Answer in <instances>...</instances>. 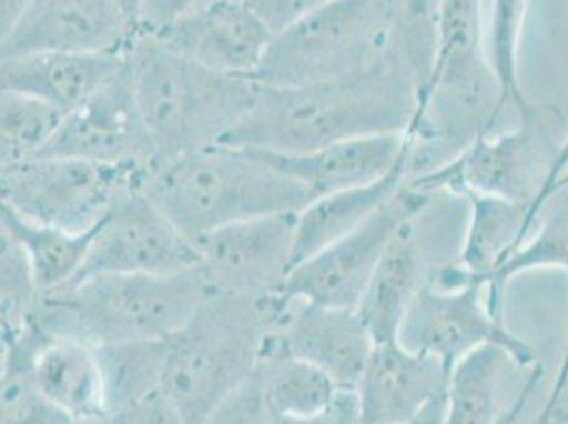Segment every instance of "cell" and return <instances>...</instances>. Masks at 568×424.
I'll return each mask as SVG.
<instances>
[{
  "label": "cell",
  "mask_w": 568,
  "mask_h": 424,
  "mask_svg": "<svg viewBox=\"0 0 568 424\" xmlns=\"http://www.w3.org/2000/svg\"><path fill=\"white\" fill-rule=\"evenodd\" d=\"M418 100L414 77L388 53L361 71L321 83H260L255 104L221 144L293 155L333 142L402 134L418 115Z\"/></svg>",
  "instance_id": "cell-1"
},
{
  "label": "cell",
  "mask_w": 568,
  "mask_h": 424,
  "mask_svg": "<svg viewBox=\"0 0 568 424\" xmlns=\"http://www.w3.org/2000/svg\"><path fill=\"white\" fill-rule=\"evenodd\" d=\"M125 62L151 168L221 144L260 94L255 79L209 71L139 30L125 48Z\"/></svg>",
  "instance_id": "cell-2"
},
{
  "label": "cell",
  "mask_w": 568,
  "mask_h": 424,
  "mask_svg": "<svg viewBox=\"0 0 568 424\" xmlns=\"http://www.w3.org/2000/svg\"><path fill=\"white\" fill-rule=\"evenodd\" d=\"M283 295L236 297L211 293L166 337L164 393L187 424H204L244 386L270 337L283 323Z\"/></svg>",
  "instance_id": "cell-3"
},
{
  "label": "cell",
  "mask_w": 568,
  "mask_h": 424,
  "mask_svg": "<svg viewBox=\"0 0 568 424\" xmlns=\"http://www.w3.org/2000/svg\"><path fill=\"white\" fill-rule=\"evenodd\" d=\"M142 191L191 242L237 221L297 214L312 202L308 189L260 151L230 144L151 168Z\"/></svg>",
  "instance_id": "cell-4"
},
{
  "label": "cell",
  "mask_w": 568,
  "mask_h": 424,
  "mask_svg": "<svg viewBox=\"0 0 568 424\" xmlns=\"http://www.w3.org/2000/svg\"><path fill=\"white\" fill-rule=\"evenodd\" d=\"M211 295L197 270L102 274L41 295L28 323L48 337L90 346L166 340Z\"/></svg>",
  "instance_id": "cell-5"
},
{
  "label": "cell",
  "mask_w": 568,
  "mask_h": 424,
  "mask_svg": "<svg viewBox=\"0 0 568 424\" xmlns=\"http://www.w3.org/2000/svg\"><path fill=\"white\" fill-rule=\"evenodd\" d=\"M393 0H333L274 34L255 81L295 88L361 71L390 53Z\"/></svg>",
  "instance_id": "cell-6"
},
{
  "label": "cell",
  "mask_w": 568,
  "mask_h": 424,
  "mask_svg": "<svg viewBox=\"0 0 568 424\" xmlns=\"http://www.w3.org/2000/svg\"><path fill=\"white\" fill-rule=\"evenodd\" d=\"M516 118L514 128L477 137L448 162L407 176V183L430 195L448 191L530 202L549 183L567 137H560L558 109L530 102Z\"/></svg>",
  "instance_id": "cell-7"
},
{
  "label": "cell",
  "mask_w": 568,
  "mask_h": 424,
  "mask_svg": "<svg viewBox=\"0 0 568 424\" xmlns=\"http://www.w3.org/2000/svg\"><path fill=\"white\" fill-rule=\"evenodd\" d=\"M399 344L414 353L430 354L448 367L486 346L509 354L521 370L541 363L535 346L509 330L493 310L488 284L458 263L426 279L405 314Z\"/></svg>",
  "instance_id": "cell-8"
},
{
  "label": "cell",
  "mask_w": 568,
  "mask_h": 424,
  "mask_svg": "<svg viewBox=\"0 0 568 424\" xmlns=\"http://www.w3.org/2000/svg\"><path fill=\"white\" fill-rule=\"evenodd\" d=\"M149 170L39 155L0 170V206L37 223L90 232L125 193L144 185Z\"/></svg>",
  "instance_id": "cell-9"
},
{
  "label": "cell",
  "mask_w": 568,
  "mask_h": 424,
  "mask_svg": "<svg viewBox=\"0 0 568 424\" xmlns=\"http://www.w3.org/2000/svg\"><path fill=\"white\" fill-rule=\"evenodd\" d=\"M430 200V193L418 191L405 181V185L355 232L293 265L281 295L286 302L355 310L393 238L402 232L403 225L416 221Z\"/></svg>",
  "instance_id": "cell-10"
},
{
  "label": "cell",
  "mask_w": 568,
  "mask_h": 424,
  "mask_svg": "<svg viewBox=\"0 0 568 424\" xmlns=\"http://www.w3.org/2000/svg\"><path fill=\"white\" fill-rule=\"evenodd\" d=\"M297 214L237 221L197 238L195 270L211 293L236 297L281 295L293 267Z\"/></svg>",
  "instance_id": "cell-11"
},
{
  "label": "cell",
  "mask_w": 568,
  "mask_h": 424,
  "mask_svg": "<svg viewBox=\"0 0 568 424\" xmlns=\"http://www.w3.org/2000/svg\"><path fill=\"white\" fill-rule=\"evenodd\" d=\"M195 263V244L141 188L125 193L98 223L74 283L102 274H176Z\"/></svg>",
  "instance_id": "cell-12"
},
{
  "label": "cell",
  "mask_w": 568,
  "mask_h": 424,
  "mask_svg": "<svg viewBox=\"0 0 568 424\" xmlns=\"http://www.w3.org/2000/svg\"><path fill=\"white\" fill-rule=\"evenodd\" d=\"M41 155L151 168V149L128 62L106 85L62 115Z\"/></svg>",
  "instance_id": "cell-13"
},
{
  "label": "cell",
  "mask_w": 568,
  "mask_h": 424,
  "mask_svg": "<svg viewBox=\"0 0 568 424\" xmlns=\"http://www.w3.org/2000/svg\"><path fill=\"white\" fill-rule=\"evenodd\" d=\"M146 34L209 71L251 79L274 39L270 26L246 0H204Z\"/></svg>",
  "instance_id": "cell-14"
},
{
  "label": "cell",
  "mask_w": 568,
  "mask_h": 424,
  "mask_svg": "<svg viewBox=\"0 0 568 424\" xmlns=\"http://www.w3.org/2000/svg\"><path fill=\"white\" fill-rule=\"evenodd\" d=\"M136 28L118 0H30L0 46V60L30 53L123 51Z\"/></svg>",
  "instance_id": "cell-15"
},
{
  "label": "cell",
  "mask_w": 568,
  "mask_h": 424,
  "mask_svg": "<svg viewBox=\"0 0 568 424\" xmlns=\"http://www.w3.org/2000/svg\"><path fill=\"white\" fill-rule=\"evenodd\" d=\"M452 367L399 342L376 344L356 384L358 424H405L442 405Z\"/></svg>",
  "instance_id": "cell-16"
},
{
  "label": "cell",
  "mask_w": 568,
  "mask_h": 424,
  "mask_svg": "<svg viewBox=\"0 0 568 424\" xmlns=\"http://www.w3.org/2000/svg\"><path fill=\"white\" fill-rule=\"evenodd\" d=\"M270 344L308 361L342 391H355L376 346L353 307L288 302Z\"/></svg>",
  "instance_id": "cell-17"
},
{
  "label": "cell",
  "mask_w": 568,
  "mask_h": 424,
  "mask_svg": "<svg viewBox=\"0 0 568 424\" xmlns=\"http://www.w3.org/2000/svg\"><path fill=\"white\" fill-rule=\"evenodd\" d=\"M414 134H376L351 141L333 142L308 153H265L261 155L308 189L312 200L378 181L414 149Z\"/></svg>",
  "instance_id": "cell-18"
},
{
  "label": "cell",
  "mask_w": 568,
  "mask_h": 424,
  "mask_svg": "<svg viewBox=\"0 0 568 424\" xmlns=\"http://www.w3.org/2000/svg\"><path fill=\"white\" fill-rule=\"evenodd\" d=\"M520 365L495 346H486L463 356L452 365L446 410L442 424H516L535 397L544 363L530 367L524 388L516 400L507 401V382Z\"/></svg>",
  "instance_id": "cell-19"
},
{
  "label": "cell",
  "mask_w": 568,
  "mask_h": 424,
  "mask_svg": "<svg viewBox=\"0 0 568 424\" xmlns=\"http://www.w3.org/2000/svg\"><path fill=\"white\" fill-rule=\"evenodd\" d=\"M30 330L28 365L37 391L72 423L106 416L94 346L71 337H48L32 325Z\"/></svg>",
  "instance_id": "cell-20"
},
{
  "label": "cell",
  "mask_w": 568,
  "mask_h": 424,
  "mask_svg": "<svg viewBox=\"0 0 568 424\" xmlns=\"http://www.w3.org/2000/svg\"><path fill=\"white\" fill-rule=\"evenodd\" d=\"M412 151L378 181L314 198L306 209L297 212L293 265L316 255L372 219L405 185L412 172Z\"/></svg>",
  "instance_id": "cell-21"
},
{
  "label": "cell",
  "mask_w": 568,
  "mask_h": 424,
  "mask_svg": "<svg viewBox=\"0 0 568 424\" xmlns=\"http://www.w3.org/2000/svg\"><path fill=\"white\" fill-rule=\"evenodd\" d=\"M414 225L416 221L403 225L402 232L393 238L355 307L376 344L399 342L409 304L426 283L423 249Z\"/></svg>",
  "instance_id": "cell-22"
},
{
  "label": "cell",
  "mask_w": 568,
  "mask_h": 424,
  "mask_svg": "<svg viewBox=\"0 0 568 424\" xmlns=\"http://www.w3.org/2000/svg\"><path fill=\"white\" fill-rule=\"evenodd\" d=\"M253 377L278 421L312 416L325 410L342 391L325 372L270 342Z\"/></svg>",
  "instance_id": "cell-23"
},
{
  "label": "cell",
  "mask_w": 568,
  "mask_h": 424,
  "mask_svg": "<svg viewBox=\"0 0 568 424\" xmlns=\"http://www.w3.org/2000/svg\"><path fill=\"white\" fill-rule=\"evenodd\" d=\"M2 212L22 244L39 297L71 286L85 263L98 225L90 232H71L30 221L7 209H2Z\"/></svg>",
  "instance_id": "cell-24"
},
{
  "label": "cell",
  "mask_w": 568,
  "mask_h": 424,
  "mask_svg": "<svg viewBox=\"0 0 568 424\" xmlns=\"http://www.w3.org/2000/svg\"><path fill=\"white\" fill-rule=\"evenodd\" d=\"M166 353V340L95 346L106 416H113L164 388Z\"/></svg>",
  "instance_id": "cell-25"
},
{
  "label": "cell",
  "mask_w": 568,
  "mask_h": 424,
  "mask_svg": "<svg viewBox=\"0 0 568 424\" xmlns=\"http://www.w3.org/2000/svg\"><path fill=\"white\" fill-rule=\"evenodd\" d=\"M30 344L32 330L22 325L2 349L0 424H74L37 391L28 365Z\"/></svg>",
  "instance_id": "cell-26"
},
{
  "label": "cell",
  "mask_w": 568,
  "mask_h": 424,
  "mask_svg": "<svg viewBox=\"0 0 568 424\" xmlns=\"http://www.w3.org/2000/svg\"><path fill=\"white\" fill-rule=\"evenodd\" d=\"M439 13L442 0H393L390 53L414 77L420 100L428 88L437 55Z\"/></svg>",
  "instance_id": "cell-27"
},
{
  "label": "cell",
  "mask_w": 568,
  "mask_h": 424,
  "mask_svg": "<svg viewBox=\"0 0 568 424\" xmlns=\"http://www.w3.org/2000/svg\"><path fill=\"white\" fill-rule=\"evenodd\" d=\"M526 13L528 0H493L490 22L486 26V58L497 79L503 104L511 107L516 115L530 104L520 81V48Z\"/></svg>",
  "instance_id": "cell-28"
},
{
  "label": "cell",
  "mask_w": 568,
  "mask_h": 424,
  "mask_svg": "<svg viewBox=\"0 0 568 424\" xmlns=\"http://www.w3.org/2000/svg\"><path fill=\"white\" fill-rule=\"evenodd\" d=\"M62 115L37 98L0 92V170L39 158Z\"/></svg>",
  "instance_id": "cell-29"
},
{
  "label": "cell",
  "mask_w": 568,
  "mask_h": 424,
  "mask_svg": "<svg viewBox=\"0 0 568 424\" xmlns=\"http://www.w3.org/2000/svg\"><path fill=\"white\" fill-rule=\"evenodd\" d=\"M535 270H568V209L545 219L520 249L488 279V300L500 314L505 284Z\"/></svg>",
  "instance_id": "cell-30"
},
{
  "label": "cell",
  "mask_w": 568,
  "mask_h": 424,
  "mask_svg": "<svg viewBox=\"0 0 568 424\" xmlns=\"http://www.w3.org/2000/svg\"><path fill=\"white\" fill-rule=\"evenodd\" d=\"M39 302L22 244L0 209V314L11 331L20 330Z\"/></svg>",
  "instance_id": "cell-31"
},
{
  "label": "cell",
  "mask_w": 568,
  "mask_h": 424,
  "mask_svg": "<svg viewBox=\"0 0 568 424\" xmlns=\"http://www.w3.org/2000/svg\"><path fill=\"white\" fill-rule=\"evenodd\" d=\"M204 424H281L261 395L255 377L223 401Z\"/></svg>",
  "instance_id": "cell-32"
},
{
  "label": "cell",
  "mask_w": 568,
  "mask_h": 424,
  "mask_svg": "<svg viewBox=\"0 0 568 424\" xmlns=\"http://www.w3.org/2000/svg\"><path fill=\"white\" fill-rule=\"evenodd\" d=\"M109 418L113 424H187L176 405L168 400L164 391L139 401Z\"/></svg>",
  "instance_id": "cell-33"
},
{
  "label": "cell",
  "mask_w": 568,
  "mask_h": 424,
  "mask_svg": "<svg viewBox=\"0 0 568 424\" xmlns=\"http://www.w3.org/2000/svg\"><path fill=\"white\" fill-rule=\"evenodd\" d=\"M270 30L276 34L286 26L297 22L300 18L329 4L333 0H246Z\"/></svg>",
  "instance_id": "cell-34"
},
{
  "label": "cell",
  "mask_w": 568,
  "mask_h": 424,
  "mask_svg": "<svg viewBox=\"0 0 568 424\" xmlns=\"http://www.w3.org/2000/svg\"><path fill=\"white\" fill-rule=\"evenodd\" d=\"M202 2L204 0H142L136 30L141 32L158 30Z\"/></svg>",
  "instance_id": "cell-35"
},
{
  "label": "cell",
  "mask_w": 568,
  "mask_h": 424,
  "mask_svg": "<svg viewBox=\"0 0 568 424\" xmlns=\"http://www.w3.org/2000/svg\"><path fill=\"white\" fill-rule=\"evenodd\" d=\"M281 424H358L356 393L355 391H339L325 410H321L312 416H304V418L281 421Z\"/></svg>",
  "instance_id": "cell-36"
},
{
  "label": "cell",
  "mask_w": 568,
  "mask_h": 424,
  "mask_svg": "<svg viewBox=\"0 0 568 424\" xmlns=\"http://www.w3.org/2000/svg\"><path fill=\"white\" fill-rule=\"evenodd\" d=\"M30 0H0V46L22 18Z\"/></svg>",
  "instance_id": "cell-37"
},
{
  "label": "cell",
  "mask_w": 568,
  "mask_h": 424,
  "mask_svg": "<svg viewBox=\"0 0 568 424\" xmlns=\"http://www.w3.org/2000/svg\"><path fill=\"white\" fill-rule=\"evenodd\" d=\"M560 421H562L560 395H558V388L551 386V393L547 395L541 412L535 416V421L530 424H558Z\"/></svg>",
  "instance_id": "cell-38"
},
{
  "label": "cell",
  "mask_w": 568,
  "mask_h": 424,
  "mask_svg": "<svg viewBox=\"0 0 568 424\" xmlns=\"http://www.w3.org/2000/svg\"><path fill=\"white\" fill-rule=\"evenodd\" d=\"M444 410H446V401L442 405H435L430 410H426L423 416H418L416 421H409L405 424H442L444 423Z\"/></svg>",
  "instance_id": "cell-39"
},
{
  "label": "cell",
  "mask_w": 568,
  "mask_h": 424,
  "mask_svg": "<svg viewBox=\"0 0 568 424\" xmlns=\"http://www.w3.org/2000/svg\"><path fill=\"white\" fill-rule=\"evenodd\" d=\"M119 7L123 9L125 18L136 28L139 26V16H141L142 0H118Z\"/></svg>",
  "instance_id": "cell-40"
},
{
  "label": "cell",
  "mask_w": 568,
  "mask_h": 424,
  "mask_svg": "<svg viewBox=\"0 0 568 424\" xmlns=\"http://www.w3.org/2000/svg\"><path fill=\"white\" fill-rule=\"evenodd\" d=\"M11 327H9V323L2 319V314H0V349L9 342V337H11Z\"/></svg>",
  "instance_id": "cell-41"
},
{
  "label": "cell",
  "mask_w": 568,
  "mask_h": 424,
  "mask_svg": "<svg viewBox=\"0 0 568 424\" xmlns=\"http://www.w3.org/2000/svg\"><path fill=\"white\" fill-rule=\"evenodd\" d=\"M74 424H113L109 416H98V418H88V421H79Z\"/></svg>",
  "instance_id": "cell-42"
},
{
  "label": "cell",
  "mask_w": 568,
  "mask_h": 424,
  "mask_svg": "<svg viewBox=\"0 0 568 424\" xmlns=\"http://www.w3.org/2000/svg\"><path fill=\"white\" fill-rule=\"evenodd\" d=\"M4 349V346H2ZM2 349H0V365H2Z\"/></svg>",
  "instance_id": "cell-43"
},
{
  "label": "cell",
  "mask_w": 568,
  "mask_h": 424,
  "mask_svg": "<svg viewBox=\"0 0 568 424\" xmlns=\"http://www.w3.org/2000/svg\"><path fill=\"white\" fill-rule=\"evenodd\" d=\"M562 423L568 424V414L565 416V418H562Z\"/></svg>",
  "instance_id": "cell-44"
}]
</instances>
